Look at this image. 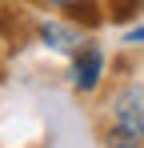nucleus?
Segmentation results:
<instances>
[{"label": "nucleus", "mask_w": 144, "mask_h": 148, "mask_svg": "<svg viewBox=\"0 0 144 148\" xmlns=\"http://www.w3.org/2000/svg\"><path fill=\"white\" fill-rule=\"evenodd\" d=\"M100 72H104V52L96 48V44H80V48L72 52V84L80 92H92L96 84H100Z\"/></svg>", "instance_id": "nucleus-1"}, {"label": "nucleus", "mask_w": 144, "mask_h": 148, "mask_svg": "<svg viewBox=\"0 0 144 148\" xmlns=\"http://www.w3.org/2000/svg\"><path fill=\"white\" fill-rule=\"evenodd\" d=\"M112 116H116V124H128V128L144 132V84H132L112 100Z\"/></svg>", "instance_id": "nucleus-2"}, {"label": "nucleus", "mask_w": 144, "mask_h": 148, "mask_svg": "<svg viewBox=\"0 0 144 148\" xmlns=\"http://www.w3.org/2000/svg\"><path fill=\"white\" fill-rule=\"evenodd\" d=\"M40 40H44L48 48L56 52H76L84 40H80V28L72 24H56V20H48V24H40Z\"/></svg>", "instance_id": "nucleus-3"}, {"label": "nucleus", "mask_w": 144, "mask_h": 148, "mask_svg": "<svg viewBox=\"0 0 144 148\" xmlns=\"http://www.w3.org/2000/svg\"><path fill=\"white\" fill-rule=\"evenodd\" d=\"M108 148H144V132L140 128H128V124H112L108 136H104Z\"/></svg>", "instance_id": "nucleus-4"}, {"label": "nucleus", "mask_w": 144, "mask_h": 148, "mask_svg": "<svg viewBox=\"0 0 144 148\" xmlns=\"http://www.w3.org/2000/svg\"><path fill=\"white\" fill-rule=\"evenodd\" d=\"M140 8H144V0H108V12H112V20H132Z\"/></svg>", "instance_id": "nucleus-5"}, {"label": "nucleus", "mask_w": 144, "mask_h": 148, "mask_svg": "<svg viewBox=\"0 0 144 148\" xmlns=\"http://www.w3.org/2000/svg\"><path fill=\"white\" fill-rule=\"evenodd\" d=\"M128 40H132V44H140V40H144V28H136V32H128Z\"/></svg>", "instance_id": "nucleus-6"}, {"label": "nucleus", "mask_w": 144, "mask_h": 148, "mask_svg": "<svg viewBox=\"0 0 144 148\" xmlns=\"http://www.w3.org/2000/svg\"><path fill=\"white\" fill-rule=\"evenodd\" d=\"M48 4H60V8H72V4H80V0H48Z\"/></svg>", "instance_id": "nucleus-7"}]
</instances>
